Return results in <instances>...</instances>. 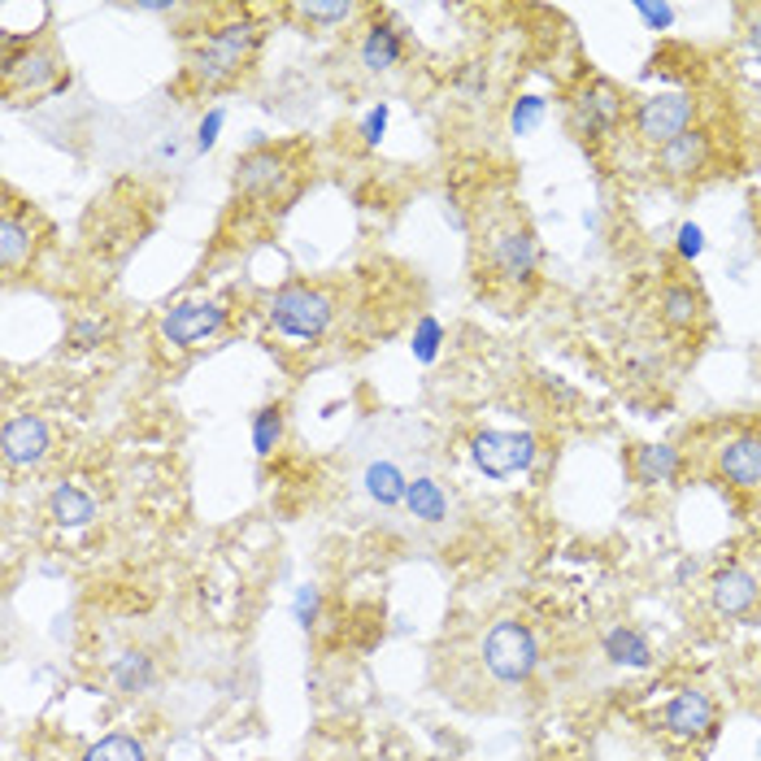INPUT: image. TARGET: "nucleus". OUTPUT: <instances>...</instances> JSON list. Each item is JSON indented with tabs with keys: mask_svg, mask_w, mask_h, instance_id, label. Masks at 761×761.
<instances>
[{
	"mask_svg": "<svg viewBox=\"0 0 761 761\" xmlns=\"http://www.w3.org/2000/svg\"><path fill=\"white\" fill-rule=\"evenodd\" d=\"M697 309H701V301L692 297V288H665L661 313H665L670 327H692L697 322Z\"/></svg>",
	"mask_w": 761,
	"mask_h": 761,
	"instance_id": "nucleus-26",
	"label": "nucleus"
},
{
	"mask_svg": "<svg viewBox=\"0 0 761 761\" xmlns=\"http://www.w3.org/2000/svg\"><path fill=\"white\" fill-rule=\"evenodd\" d=\"M705 161H710V140H705L701 131H683L679 140H670V144L661 149V166H665V174H674V179H688V174L705 170Z\"/></svg>",
	"mask_w": 761,
	"mask_h": 761,
	"instance_id": "nucleus-14",
	"label": "nucleus"
},
{
	"mask_svg": "<svg viewBox=\"0 0 761 761\" xmlns=\"http://www.w3.org/2000/svg\"><path fill=\"white\" fill-rule=\"evenodd\" d=\"M9 83H22V88H44L52 74H57V57L49 52H27L22 61H9L4 66Z\"/></svg>",
	"mask_w": 761,
	"mask_h": 761,
	"instance_id": "nucleus-22",
	"label": "nucleus"
},
{
	"mask_svg": "<svg viewBox=\"0 0 761 761\" xmlns=\"http://www.w3.org/2000/svg\"><path fill=\"white\" fill-rule=\"evenodd\" d=\"M52 518H57L61 527H88V522L97 518V501H92L83 488L61 483V488L52 492Z\"/></svg>",
	"mask_w": 761,
	"mask_h": 761,
	"instance_id": "nucleus-20",
	"label": "nucleus"
},
{
	"mask_svg": "<svg viewBox=\"0 0 761 761\" xmlns=\"http://www.w3.org/2000/svg\"><path fill=\"white\" fill-rule=\"evenodd\" d=\"M31 253H36L31 227L18 213H4V222H0V266H4V274H18L31 261Z\"/></svg>",
	"mask_w": 761,
	"mask_h": 761,
	"instance_id": "nucleus-17",
	"label": "nucleus"
},
{
	"mask_svg": "<svg viewBox=\"0 0 761 761\" xmlns=\"http://www.w3.org/2000/svg\"><path fill=\"white\" fill-rule=\"evenodd\" d=\"M440 340H444V327L427 313V318H418V331H413V357L422 361V366H431L435 357H440Z\"/></svg>",
	"mask_w": 761,
	"mask_h": 761,
	"instance_id": "nucleus-28",
	"label": "nucleus"
},
{
	"mask_svg": "<svg viewBox=\"0 0 761 761\" xmlns=\"http://www.w3.org/2000/svg\"><path fill=\"white\" fill-rule=\"evenodd\" d=\"M405 505L413 518H422V522H444V513H449V497H444V488L435 483V479H409V492H405Z\"/></svg>",
	"mask_w": 761,
	"mask_h": 761,
	"instance_id": "nucleus-19",
	"label": "nucleus"
},
{
	"mask_svg": "<svg viewBox=\"0 0 761 761\" xmlns=\"http://www.w3.org/2000/svg\"><path fill=\"white\" fill-rule=\"evenodd\" d=\"M631 470H635V479H640V483L658 488V483H670V479L679 474V453H674V449H665V444H644V449H635Z\"/></svg>",
	"mask_w": 761,
	"mask_h": 761,
	"instance_id": "nucleus-18",
	"label": "nucleus"
},
{
	"mask_svg": "<svg viewBox=\"0 0 761 761\" xmlns=\"http://www.w3.org/2000/svg\"><path fill=\"white\" fill-rule=\"evenodd\" d=\"M679 253L683 257H701L705 253V231L697 222H683L679 227Z\"/></svg>",
	"mask_w": 761,
	"mask_h": 761,
	"instance_id": "nucleus-33",
	"label": "nucleus"
},
{
	"mask_svg": "<svg viewBox=\"0 0 761 761\" xmlns=\"http://www.w3.org/2000/svg\"><path fill=\"white\" fill-rule=\"evenodd\" d=\"M605 653H609V661H618V665H635V670H644V665L653 661L649 640H644L640 631H631V627H613V631H609Z\"/></svg>",
	"mask_w": 761,
	"mask_h": 761,
	"instance_id": "nucleus-21",
	"label": "nucleus"
},
{
	"mask_svg": "<svg viewBox=\"0 0 761 761\" xmlns=\"http://www.w3.org/2000/svg\"><path fill=\"white\" fill-rule=\"evenodd\" d=\"M318 605H322V597H318V588H309L304 583L301 592H297V605H292V613H297V622H301L304 631L318 622Z\"/></svg>",
	"mask_w": 761,
	"mask_h": 761,
	"instance_id": "nucleus-30",
	"label": "nucleus"
},
{
	"mask_svg": "<svg viewBox=\"0 0 761 761\" xmlns=\"http://www.w3.org/2000/svg\"><path fill=\"white\" fill-rule=\"evenodd\" d=\"M722 474L735 483V488H761V435H740L731 440L722 457H718Z\"/></svg>",
	"mask_w": 761,
	"mask_h": 761,
	"instance_id": "nucleus-12",
	"label": "nucleus"
},
{
	"mask_svg": "<svg viewBox=\"0 0 761 761\" xmlns=\"http://www.w3.org/2000/svg\"><path fill=\"white\" fill-rule=\"evenodd\" d=\"M470 453L488 479H509L535 461V440L527 431H483V435H474Z\"/></svg>",
	"mask_w": 761,
	"mask_h": 761,
	"instance_id": "nucleus-4",
	"label": "nucleus"
},
{
	"mask_svg": "<svg viewBox=\"0 0 761 761\" xmlns=\"http://www.w3.org/2000/svg\"><path fill=\"white\" fill-rule=\"evenodd\" d=\"M361 483H366V497L379 501V505H401L409 492L405 470L397 461H370L366 474H361Z\"/></svg>",
	"mask_w": 761,
	"mask_h": 761,
	"instance_id": "nucleus-16",
	"label": "nucleus"
},
{
	"mask_svg": "<svg viewBox=\"0 0 761 761\" xmlns=\"http://www.w3.org/2000/svg\"><path fill=\"white\" fill-rule=\"evenodd\" d=\"M227 322V309L213 301H183L174 304L166 318H161V336L170 340V344H183V349H192V344H201V340H209L218 327Z\"/></svg>",
	"mask_w": 761,
	"mask_h": 761,
	"instance_id": "nucleus-6",
	"label": "nucleus"
},
{
	"mask_svg": "<svg viewBox=\"0 0 761 761\" xmlns=\"http://www.w3.org/2000/svg\"><path fill=\"white\" fill-rule=\"evenodd\" d=\"M83 761H144V744L136 735H104L83 753Z\"/></svg>",
	"mask_w": 761,
	"mask_h": 761,
	"instance_id": "nucleus-24",
	"label": "nucleus"
},
{
	"mask_svg": "<svg viewBox=\"0 0 761 761\" xmlns=\"http://www.w3.org/2000/svg\"><path fill=\"white\" fill-rule=\"evenodd\" d=\"M618 118H622V101H618V92H613L609 83H597V88L579 92V101L570 109V127H574L583 140H588V136H609V131L618 127Z\"/></svg>",
	"mask_w": 761,
	"mask_h": 761,
	"instance_id": "nucleus-7",
	"label": "nucleus"
},
{
	"mask_svg": "<svg viewBox=\"0 0 761 761\" xmlns=\"http://www.w3.org/2000/svg\"><path fill=\"white\" fill-rule=\"evenodd\" d=\"M222 122H227V113L222 109H209L201 118V127H197V149L209 152L213 144H218V131H222Z\"/></svg>",
	"mask_w": 761,
	"mask_h": 761,
	"instance_id": "nucleus-31",
	"label": "nucleus"
},
{
	"mask_svg": "<svg viewBox=\"0 0 761 761\" xmlns=\"http://www.w3.org/2000/svg\"><path fill=\"white\" fill-rule=\"evenodd\" d=\"M540 118H544V101L540 97H522V101L513 104V113H509V127H513V136H531L540 127Z\"/></svg>",
	"mask_w": 761,
	"mask_h": 761,
	"instance_id": "nucleus-29",
	"label": "nucleus"
},
{
	"mask_svg": "<svg viewBox=\"0 0 761 761\" xmlns=\"http://www.w3.org/2000/svg\"><path fill=\"white\" fill-rule=\"evenodd\" d=\"M331 301L313 288H283L270 301V322L292 340H318L331 327Z\"/></svg>",
	"mask_w": 761,
	"mask_h": 761,
	"instance_id": "nucleus-3",
	"label": "nucleus"
},
{
	"mask_svg": "<svg viewBox=\"0 0 761 761\" xmlns=\"http://www.w3.org/2000/svg\"><path fill=\"white\" fill-rule=\"evenodd\" d=\"M383 131H388V104H374V109L366 113V122H361V140H366V144H379Z\"/></svg>",
	"mask_w": 761,
	"mask_h": 761,
	"instance_id": "nucleus-32",
	"label": "nucleus"
},
{
	"mask_svg": "<svg viewBox=\"0 0 761 761\" xmlns=\"http://www.w3.org/2000/svg\"><path fill=\"white\" fill-rule=\"evenodd\" d=\"M0 449H4V461H9V465H40L44 453H49V427H44V418L22 413V418L4 422Z\"/></svg>",
	"mask_w": 761,
	"mask_h": 761,
	"instance_id": "nucleus-9",
	"label": "nucleus"
},
{
	"mask_svg": "<svg viewBox=\"0 0 761 761\" xmlns=\"http://www.w3.org/2000/svg\"><path fill=\"white\" fill-rule=\"evenodd\" d=\"M297 13H301L304 22L336 27V22H349V18H353V4H349V0H331V4H322V0H304V4H297Z\"/></svg>",
	"mask_w": 761,
	"mask_h": 761,
	"instance_id": "nucleus-27",
	"label": "nucleus"
},
{
	"mask_svg": "<svg viewBox=\"0 0 761 761\" xmlns=\"http://www.w3.org/2000/svg\"><path fill=\"white\" fill-rule=\"evenodd\" d=\"M535 661H540L535 635H531L522 622L505 618V622H497V627L488 631V640H483V665H488L501 683H522V679H531Z\"/></svg>",
	"mask_w": 761,
	"mask_h": 761,
	"instance_id": "nucleus-2",
	"label": "nucleus"
},
{
	"mask_svg": "<svg viewBox=\"0 0 761 761\" xmlns=\"http://www.w3.org/2000/svg\"><path fill=\"white\" fill-rule=\"evenodd\" d=\"M279 440H283V413H279L274 405L257 409L253 413V449L261 457H270Z\"/></svg>",
	"mask_w": 761,
	"mask_h": 761,
	"instance_id": "nucleus-25",
	"label": "nucleus"
},
{
	"mask_svg": "<svg viewBox=\"0 0 761 761\" xmlns=\"http://www.w3.org/2000/svg\"><path fill=\"white\" fill-rule=\"evenodd\" d=\"M279 183H283V157H279V152L257 149V152H249V157H240V166H236V188H244V192H253V197H266V192H274Z\"/></svg>",
	"mask_w": 761,
	"mask_h": 761,
	"instance_id": "nucleus-13",
	"label": "nucleus"
},
{
	"mask_svg": "<svg viewBox=\"0 0 761 761\" xmlns=\"http://www.w3.org/2000/svg\"><path fill=\"white\" fill-rule=\"evenodd\" d=\"M101 336H104L101 322H79V327L70 331V340H74L79 349H92V344H101Z\"/></svg>",
	"mask_w": 761,
	"mask_h": 761,
	"instance_id": "nucleus-34",
	"label": "nucleus"
},
{
	"mask_svg": "<svg viewBox=\"0 0 761 761\" xmlns=\"http://www.w3.org/2000/svg\"><path fill=\"white\" fill-rule=\"evenodd\" d=\"M257 40H261V31H257V22H249V18L218 27L201 49H197V57H192V83L197 88H218L231 74H240L244 61L253 57Z\"/></svg>",
	"mask_w": 761,
	"mask_h": 761,
	"instance_id": "nucleus-1",
	"label": "nucleus"
},
{
	"mask_svg": "<svg viewBox=\"0 0 761 761\" xmlns=\"http://www.w3.org/2000/svg\"><path fill=\"white\" fill-rule=\"evenodd\" d=\"M640 18H644L649 27H658V31H665V27L674 22V9H670V4H640Z\"/></svg>",
	"mask_w": 761,
	"mask_h": 761,
	"instance_id": "nucleus-35",
	"label": "nucleus"
},
{
	"mask_svg": "<svg viewBox=\"0 0 761 761\" xmlns=\"http://www.w3.org/2000/svg\"><path fill=\"white\" fill-rule=\"evenodd\" d=\"M401 52H405L401 31H397L392 22H374V27L366 31V40H361V66L379 74V70H392V66L401 61Z\"/></svg>",
	"mask_w": 761,
	"mask_h": 761,
	"instance_id": "nucleus-15",
	"label": "nucleus"
},
{
	"mask_svg": "<svg viewBox=\"0 0 761 761\" xmlns=\"http://www.w3.org/2000/svg\"><path fill=\"white\" fill-rule=\"evenodd\" d=\"M749 40H753V49L761 52V22H753V31H749Z\"/></svg>",
	"mask_w": 761,
	"mask_h": 761,
	"instance_id": "nucleus-36",
	"label": "nucleus"
},
{
	"mask_svg": "<svg viewBox=\"0 0 761 761\" xmlns=\"http://www.w3.org/2000/svg\"><path fill=\"white\" fill-rule=\"evenodd\" d=\"M113 683H118V692H149L152 658L149 653H122L113 661Z\"/></svg>",
	"mask_w": 761,
	"mask_h": 761,
	"instance_id": "nucleus-23",
	"label": "nucleus"
},
{
	"mask_svg": "<svg viewBox=\"0 0 761 761\" xmlns=\"http://www.w3.org/2000/svg\"><path fill=\"white\" fill-rule=\"evenodd\" d=\"M665 727H670L674 735H683V740L718 735V710H713V701L705 692L688 688V692H679V697L665 705Z\"/></svg>",
	"mask_w": 761,
	"mask_h": 761,
	"instance_id": "nucleus-8",
	"label": "nucleus"
},
{
	"mask_svg": "<svg viewBox=\"0 0 761 761\" xmlns=\"http://www.w3.org/2000/svg\"><path fill=\"white\" fill-rule=\"evenodd\" d=\"M535 266H540V253H535L531 231L518 227V231H501V236L492 240V270H497L501 279H509V283H531Z\"/></svg>",
	"mask_w": 761,
	"mask_h": 761,
	"instance_id": "nucleus-10",
	"label": "nucleus"
},
{
	"mask_svg": "<svg viewBox=\"0 0 761 761\" xmlns=\"http://www.w3.org/2000/svg\"><path fill=\"white\" fill-rule=\"evenodd\" d=\"M692 127V101L679 97V92H661V97H649V101L635 109V131L644 144H658L665 149L670 140H679L683 131Z\"/></svg>",
	"mask_w": 761,
	"mask_h": 761,
	"instance_id": "nucleus-5",
	"label": "nucleus"
},
{
	"mask_svg": "<svg viewBox=\"0 0 761 761\" xmlns=\"http://www.w3.org/2000/svg\"><path fill=\"white\" fill-rule=\"evenodd\" d=\"M710 592H713V609L727 613V618H740V613H749V609L758 605V579L749 570H740V565L718 570Z\"/></svg>",
	"mask_w": 761,
	"mask_h": 761,
	"instance_id": "nucleus-11",
	"label": "nucleus"
}]
</instances>
